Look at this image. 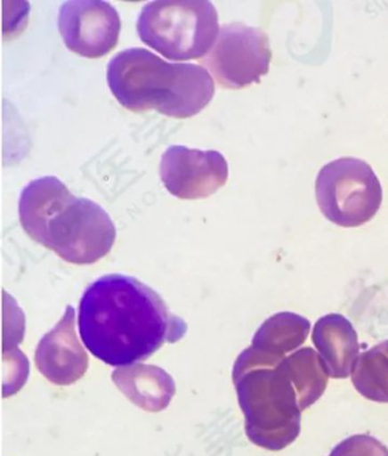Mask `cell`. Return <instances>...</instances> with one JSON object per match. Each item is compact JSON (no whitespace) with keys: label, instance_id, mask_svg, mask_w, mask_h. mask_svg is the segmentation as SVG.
<instances>
[{"label":"cell","instance_id":"1","mask_svg":"<svg viewBox=\"0 0 388 456\" xmlns=\"http://www.w3.org/2000/svg\"><path fill=\"white\" fill-rule=\"evenodd\" d=\"M77 323L85 348L111 366L145 361L187 331L158 292L122 274L101 276L85 289Z\"/></svg>","mask_w":388,"mask_h":456},{"label":"cell","instance_id":"13","mask_svg":"<svg viewBox=\"0 0 388 456\" xmlns=\"http://www.w3.org/2000/svg\"><path fill=\"white\" fill-rule=\"evenodd\" d=\"M311 323L304 316L281 312L263 322L252 339V346L271 355L285 357L304 344Z\"/></svg>","mask_w":388,"mask_h":456},{"label":"cell","instance_id":"12","mask_svg":"<svg viewBox=\"0 0 388 456\" xmlns=\"http://www.w3.org/2000/svg\"><path fill=\"white\" fill-rule=\"evenodd\" d=\"M113 380L134 404L150 412L166 409L174 395L173 379L157 366L120 368L114 370Z\"/></svg>","mask_w":388,"mask_h":456},{"label":"cell","instance_id":"11","mask_svg":"<svg viewBox=\"0 0 388 456\" xmlns=\"http://www.w3.org/2000/svg\"><path fill=\"white\" fill-rule=\"evenodd\" d=\"M312 342L326 366L329 378L352 376L360 353L358 333L341 314H327L314 324Z\"/></svg>","mask_w":388,"mask_h":456},{"label":"cell","instance_id":"10","mask_svg":"<svg viewBox=\"0 0 388 456\" xmlns=\"http://www.w3.org/2000/svg\"><path fill=\"white\" fill-rule=\"evenodd\" d=\"M75 308L69 306L62 320L43 337L36 349V368L52 384H75L88 369V355L77 340Z\"/></svg>","mask_w":388,"mask_h":456},{"label":"cell","instance_id":"4","mask_svg":"<svg viewBox=\"0 0 388 456\" xmlns=\"http://www.w3.org/2000/svg\"><path fill=\"white\" fill-rule=\"evenodd\" d=\"M283 358L251 345L239 354L232 369L245 433L255 445L271 452L296 441L303 412Z\"/></svg>","mask_w":388,"mask_h":456},{"label":"cell","instance_id":"3","mask_svg":"<svg viewBox=\"0 0 388 456\" xmlns=\"http://www.w3.org/2000/svg\"><path fill=\"white\" fill-rule=\"evenodd\" d=\"M122 107L185 119L214 99V81L202 65L170 63L145 48H129L113 57L106 75Z\"/></svg>","mask_w":388,"mask_h":456},{"label":"cell","instance_id":"15","mask_svg":"<svg viewBox=\"0 0 388 456\" xmlns=\"http://www.w3.org/2000/svg\"><path fill=\"white\" fill-rule=\"evenodd\" d=\"M351 377L361 396L376 403H388V340L360 354Z\"/></svg>","mask_w":388,"mask_h":456},{"label":"cell","instance_id":"5","mask_svg":"<svg viewBox=\"0 0 388 456\" xmlns=\"http://www.w3.org/2000/svg\"><path fill=\"white\" fill-rule=\"evenodd\" d=\"M137 31L142 43L166 59L198 60L218 38V13L206 0L150 2L139 14Z\"/></svg>","mask_w":388,"mask_h":456},{"label":"cell","instance_id":"9","mask_svg":"<svg viewBox=\"0 0 388 456\" xmlns=\"http://www.w3.org/2000/svg\"><path fill=\"white\" fill-rule=\"evenodd\" d=\"M229 168L218 151L173 145L163 153L160 176L174 197L196 200L210 197L226 184Z\"/></svg>","mask_w":388,"mask_h":456},{"label":"cell","instance_id":"6","mask_svg":"<svg viewBox=\"0 0 388 456\" xmlns=\"http://www.w3.org/2000/svg\"><path fill=\"white\" fill-rule=\"evenodd\" d=\"M318 206L329 222L342 227L363 225L383 201L381 182L366 161L340 158L322 167L316 181Z\"/></svg>","mask_w":388,"mask_h":456},{"label":"cell","instance_id":"14","mask_svg":"<svg viewBox=\"0 0 388 456\" xmlns=\"http://www.w3.org/2000/svg\"><path fill=\"white\" fill-rule=\"evenodd\" d=\"M281 363L295 386L302 411L319 401L329 379L319 353L311 347L300 348L285 356Z\"/></svg>","mask_w":388,"mask_h":456},{"label":"cell","instance_id":"16","mask_svg":"<svg viewBox=\"0 0 388 456\" xmlns=\"http://www.w3.org/2000/svg\"><path fill=\"white\" fill-rule=\"evenodd\" d=\"M328 456H388V449L369 435H354L337 444Z\"/></svg>","mask_w":388,"mask_h":456},{"label":"cell","instance_id":"8","mask_svg":"<svg viewBox=\"0 0 388 456\" xmlns=\"http://www.w3.org/2000/svg\"><path fill=\"white\" fill-rule=\"evenodd\" d=\"M59 30L69 51L100 59L117 46L121 20L116 8L103 0H69L60 7Z\"/></svg>","mask_w":388,"mask_h":456},{"label":"cell","instance_id":"2","mask_svg":"<svg viewBox=\"0 0 388 456\" xmlns=\"http://www.w3.org/2000/svg\"><path fill=\"white\" fill-rule=\"evenodd\" d=\"M19 216L32 240L68 263H96L116 242V226L103 208L75 197L54 176L35 179L24 187Z\"/></svg>","mask_w":388,"mask_h":456},{"label":"cell","instance_id":"7","mask_svg":"<svg viewBox=\"0 0 388 456\" xmlns=\"http://www.w3.org/2000/svg\"><path fill=\"white\" fill-rule=\"evenodd\" d=\"M271 55V43L263 30L230 23L220 28L202 64L222 87L239 89L259 83L267 75Z\"/></svg>","mask_w":388,"mask_h":456}]
</instances>
